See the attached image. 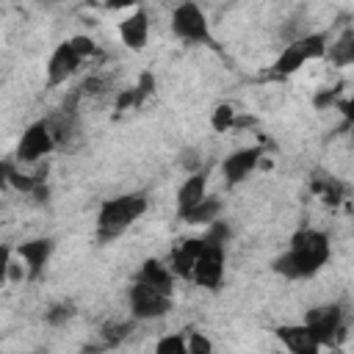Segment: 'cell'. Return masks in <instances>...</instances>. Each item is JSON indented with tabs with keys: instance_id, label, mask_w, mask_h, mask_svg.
Instances as JSON below:
<instances>
[{
	"instance_id": "6da1fadb",
	"label": "cell",
	"mask_w": 354,
	"mask_h": 354,
	"mask_svg": "<svg viewBox=\"0 0 354 354\" xmlns=\"http://www.w3.org/2000/svg\"><path fill=\"white\" fill-rule=\"evenodd\" d=\"M332 254L329 238L321 230H299L290 238L288 252H282L274 260V271L288 279H307L318 274Z\"/></svg>"
},
{
	"instance_id": "7a4b0ae2",
	"label": "cell",
	"mask_w": 354,
	"mask_h": 354,
	"mask_svg": "<svg viewBox=\"0 0 354 354\" xmlns=\"http://www.w3.org/2000/svg\"><path fill=\"white\" fill-rule=\"evenodd\" d=\"M144 213H147V194H144V191L122 194V196L105 199V202L100 205V213H97V238H100L102 243L119 238V235H122L133 221H138Z\"/></svg>"
},
{
	"instance_id": "3957f363",
	"label": "cell",
	"mask_w": 354,
	"mask_h": 354,
	"mask_svg": "<svg viewBox=\"0 0 354 354\" xmlns=\"http://www.w3.org/2000/svg\"><path fill=\"white\" fill-rule=\"evenodd\" d=\"M326 33H304L293 41L285 44V50L279 53V58L274 61L271 66V75L274 77H288L293 72H299L307 61L313 58H324L326 55Z\"/></svg>"
},
{
	"instance_id": "277c9868",
	"label": "cell",
	"mask_w": 354,
	"mask_h": 354,
	"mask_svg": "<svg viewBox=\"0 0 354 354\" xmlns=\"http://www.w3.org/2000/svg\"><path fill=\"white\" fill-rule=\"evenodd\" d=\"M171 33L177 39L188 41V44H213L210 22H207L205 11L194 0H183L171 11Z\"/></svg>"
},
{
	"instance_id": "5b68a950",
	"label": "cell",
	"mask_w": 354,
	"mask_h": 354,
	"mask_svg": "<svg viewBox=\"0 0 354 354\" xmlns=\"http://www.w3.org/2000/svg\"><path fill=\"white\" fill-rule=\"evenodd\" d=\"M224 263H227L224 243H213V241L202 238V249L194 260L191 282H196L199 288H207V290H218L224 282Z\"/></svg>"
},
{
	"instance_id": "8992f818",
	"label": "cell",
	"mask_w": 354,
	"mask_h": 354,
	"mask_svg": "<svg viewBox=\"0 0 354 354\" xmlns=\"http://www.w3.org/2000/svg\"><path fill=\"white\" fill-rule=\"evenodd\" d=\"M127 307L133 313V318L138 321H149V318H163L171 310V296L160 293L144 282H133L127 290Z\"/></svg>"
},
{
	"instance_id": "52a82bcc",
	"label": "cell",
	"mask_w": 354,
	"mask_h": 354,
	"mask_svg": "<svg viewBox=\"0 0 354 354\" xmlns=\"http://www.w3.org/2000/svg\"><path fill=\"white\" fill-rule=\"evenodd\" d=\"M53 147H55V138H53V133H50L47 119L33 122L30 127H25V133H22V138H19V144H17V160H22V163H36V160H41L44 155H50Z\"/></svg>"
},
{
	"instance_id": "ba28073f",
	"label": "cell",
	"mask_w": 354,
	"mask_h": 354,
	"mask_svg": "<svg viewBox=\"0 0 354 354\" xmlns=\"http://www.w3.org/2000/svg\"><path fill=\"white\" fill-rule=\"evenodd\" d=\"M304 324L313 329V335L318 337L321 346H332V340L343 332V310L337 304H324V307H313L304 318Z\"/></svg>"
},
{
	"instance_id": "9c48e42d",
	"label": "cell",
	"mask_w": 354,
	"mask_h": 354,
	"mask_svg": "<svg viewBox=\"0 0 354 354\" xmlns=\"http://www.w3.org/2000/svg\"><path fill=\"white\" fill-rule=\"evenodd\" d=\"M260 155H263V149L260 147H243V149H235V152H230L224 160H221V174H224V183L230 185V188H235V185H241L254 169H257V163H260Z\"/></svg>"
},
{
	"instance_id": "30bf717a",
	"label": "cell",
	"mask_w": 354,
	"mask_h": 354,
	"mask_svg": "<svg viewBox=\"0 0 354 354\" xmlns=\"http://www.w3.org/2000/svg\"><path fill=\"white\" fill-rule=\"evenodd\" d=\"M53 246H55L53 238H30V241L17 246V254L25 263V277L30 282H36L44 274V268L50 263V254H53Z\"/></svg>"
},
{
	"instance_id": "8fae6325",
	"label": "cell",
	"mask_w": 354,
	"mask_h": 354,
	"mask_svg": "<svg viewBox=\"0 0 354 354\" xmlns=\"http://www.w3.org/2000/svg\"><path fill=\"white\" fill-rule=\"evenodd\" d=\"M80 61H83V58L72 50L69 39H66V41H61V44L53 50V55L47 58V86L66 83V77H72V75L77 72Z\"/></svg>"
},
{
	"instance_id": "7c38bea8",
	"label": "cell",
	"mask_w": 354,
	"mask_h": 354,
	"mask_svg": "<svg viewBox=\"0 0 354 354\" xmlns=\"http://www.w3.org/2000/svg\"><path fill=\"white\" fill-rule=\"evenodd\" d=\"M119 39L127 50H144L149 39V14L144 8H136L130 17L119 22Z\"/></svg>"
},
{
	"instance_id": "4fadbf2b",
	"label": "cell",
	"mask_w": 354,
	"mask_h": 354,
	"mask_svg": "<svg viewBox=\"0 0 354 354\" xmlns=\"http://www.w3.org/2000/svg\"><path fill=\"white\" fill-rule=\"evenodd\" d=\"M277 337L282 340V346L293 354H315L321 348L318 337L313 335V329L307 324H293V326H279Z\"/></svg>"
},
{
	"instance_id": "5bb4252c",
	"label": "cell",
	"mask_w": 354,
	"mask_h": 354,
	"mask_svg": "<svg viewBox=\"0 0 354 354\" xmlns=\"http://www.w3.org/2000/svg\"><path fill=\"white\" fill-rule=\"evenodd\" d=\"M207 196V174L205 171H191V177H185V183L177 191V216L183 218L191 207H196L202 199Z\"/></svg>"
},
{
	"instance_id": "9a60e30c",
	"label": "cell",
	"mask_w": 354,
	"mask_h": 354,
	"mask_svg": "<svg viewBox=\"0 0 354 354\" xmlns=\"http://www.w3.org/2000/svg\"><path fill=\"white\" fill-rule=\"evenodd\" d=\"M199 249H202V238H185V241H180V243L171 249V257H169L171 274L183 277V279H191L194 260H196Z\"/></svg>"
},
{
	"instance_id": "2e32d148",
	"label": "cell",
	"mask_w": 354,
	"mask_h": 354,
	"mask_svg": "<svg viewBox=\"0 0 354 354\" xmlns=\"http://www.w3.org/2000/svg\"><path fill=\"white\" fill-rule=\"evenodd\" d=\"M136 282H144V285H149V288H155V290H160V293H169V296H171V290H174V288H171V285H174L171 268L163 266V263L155 260V257L144 260V266H141Z\"/></svg>"
},
{
	"instance_id": "e0dca14e",
	"label": "cell",
	"mask_w": 354,
	"mask_h": 354,
	"mask_svg": "<svg viewBox=\"0 0 354 354\" xmlns=\"http://www.w3.org/2000/svg\"><path fill=\"white\" fill-rule=\"evenodd\" d=\"M218 213H221V199H216V196H205L196 207H191L180 221H185V224H210L213 218H218Z\"/></svg>"
},
{
	"instance_id": "ac0fdd59",
	"label": "cell",
	"mask_w": 354,
	"mask_h": 354,
	"mask_svg": "<svg viewBox=\"0 0 354 354\" xmlns=\"http://www.w3.org/2000/svg\"><path fill=\"white\" fill-rule=\"evenodd\" d=\"M326 55H329L337 66H348V64L354 61V30L346 28L335 44H326Z\"/></svg>"
},
{
	"instance_id": "d6986e66",
	"label": "cell",
	"mask_w": 354,
	"mask_h": 354,
	"mask_svg": "<svg viewBox=\"0 0 354 354\" xmlns=\"http://www.w3.org/2000/svg\"><path fill=\"white\" fill-rule=\"evenodd\" d=\"M44 318H47V324H53V326L66 324L69 318H75V301H69V299L55 301V304H53V307L44 313Z\"/></svg>"
},
{
	"instance_id": "ffe728a7",
	"label": "cell",
	"mask_w": 354,
	"mask_h": 354,
	"mask_svg": "<svg viewBox=\"0 0 354 354\" xmlns=\"http://www.w3.org/2000/svg\"><path fill=\"white\" fill-rule=\"evenodd\" d=\"M155 351H158V354H188L185 335H169V337H160V340L155 343Z\"/></svg>"
},
{
	"instance_id": "44dd1931",
	"label": "cell",
	"mask_w": 354,
	"mask_h": 354,
	"mask_svg": "<svg viewBox=\"0 0 354 354\" xmlns=\"http://www.w3.org/2000/svg\"><path fill=\"white\" fill-rule=\"evenodd\" d=\"M232 122H235V111H232V105H218L216 111H213V116H210V124H213V130L216 133H224V130H230L232 127Z\"/></svg>"
},
{
	"instance_id": "7402d4cb",
	"label": "cell",
	"mask_w": 354,
	"mask_h": 354,
	"mask_svg": "<svg viewBox=\"0 0 354 354\" xmlns=\"http://www.w3.org/2000/svg\"><path fill=\"white\" fill-rule=\"evenodd\" d=\"M127 332H130V324H105L100 335H102L105 346H116V343H122L127 337Z\"/></svg>"
},
{
	"instance_id": "603a6c76",
	"label": "cell",
	"mask_w": 354,
	"mask_h": 354,
	"mask_svg": "<svg viewBox=\"0 0 354 354\" xmlns=\"http://www.w3.org/2000/svg\"><path fill=\"white\" fill-rule=\"evenodd\" d=\"M185 346H188V354H207V351H213V343L205 335H199V332H188Z\"/></svg>"
},
{
	"instance_id": "cb8c5ba5",
	"label": "cell",
	"mask_w": 354,
	"mask_h": 354,
	"mask_svg": "<svg viewBox=\"0 0 354 354\" xmlns=\"http://www.w3.org/2000/svg\"><path fill=\"white\" fill-rule=\"evenodd\" d=\"M69 44H72V50H75L80 58H88V55H94V53H97V44H94V39H91V36H72V39H69Z\"/></svg>"
},
{
	"instance_id": "d4e9b609",
	"label": "cell",
	"mask_w": 354,
	"mask_h": 354,
	"mask_svg": "<svg viewBox=\"0 0 354 354\" xmlns=\"http://www.w3.org/2000/svg\"><path fill=\"white\" fill-rule=\"evenodd\" d=\"M315 191L324 194V202L326 205H337L340 202V185L337 183H315Z\"/></svg>"
},
{
	"instance_id": "484cf974",
	"label": "cell",
	"mask_w": 354,
	"mask_h": 354,
	"mask_svg": "<svg viewBox=\"0 0 354 354\" xmlns=\"http://www.w3.org/2000/svg\"><path fill=\"white\" fill-rule=\"evenodd\" d=\"M8 268H11V246L0 243V285L8 279Z\"/></svg>"
},
{
	"instance_id": "4316f807",
	"label": "cell",
	"mask_w": 354,
	"mask_h": 354,
	"mask_svg": "<svg viewBox=\"0 0 354 354\" xmlns=\"http://www.w3.org/2000/svg\"><path fill=\"white\" fill-rule=\"evenodd\" d=\"M11 169H14V166H11L8 160H3V158H0V191H3V188H8V177H11Z\"/></svg>"
},
{
	"instance_id": "83f0119b",
	"label": "cell",
	"mask_w": 354,
	"mask_h": 354,
	"mask_svg": "<svg viewBox=\"0 0 354 354\" xmlns=\"http://www.w3.org/2000/svg\"><path fill=\"white\" fill-rule=\"evenodd\" d=\"M136 3H138V0H105V6L113 8V11H116V8H130V6H136Z\"/></svg>"
},
{
	"instance_id": "f1b7e54d",
	"label": "cell",
	"mask_w": 354,
	"mask_h": 354,
	"mask_svg": "<svg viewBox=\"0 0 354 354\" xmlns=\"http://www.w3.org/2000/svg\"><path fill=\"white\" fill-rule=\"evenodd\" d=\"M41 3H58V0H41Z\"/></svg>"
}]
</instances>
